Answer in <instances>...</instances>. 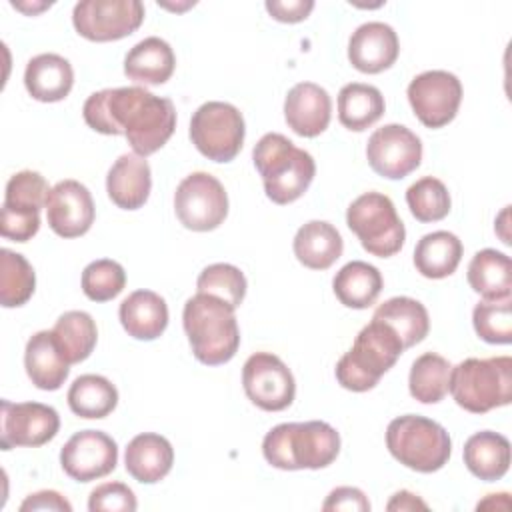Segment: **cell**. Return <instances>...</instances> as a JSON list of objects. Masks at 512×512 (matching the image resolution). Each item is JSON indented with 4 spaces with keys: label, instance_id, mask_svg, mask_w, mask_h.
Returning a JSON list of instances; mask_svg holds the SVG:
<instances>
[{
    "label": "cell",
    "instance_id": "1",
    "mask_svg": "<svg viewBox=\"0 0 512 512\" xmlns=\"http://www.w3.org/2000/svg\"><path fill=\"white\" fill-rule=\"evenodd\" d=\"M84 122L108 136H126L134 154L150 156L160 150L176 128L172 100L140 86L106 88L86 98Z\"/></svg>",
    "mask_w": 512,
    "mask_h": 512
},
{
    "label": "cell",
    "instance_id": "2",
    "mask_svg": "<svg viewBox=\"0 0 512 512\" xmlns=\"http://www.w3.org/2000/svg\"><path fill=\"white\" fill-rule=\"evenodd\" d=\"M340 452V434L328 422H284L262 442L268 464L280 470H318L330 466Z\"/></svg>",
    "mask_w": 512,
    "mask_h": 512
},
{
    "label": "cell",
    "instance_id": "3",
    "mask_svg": "<svg viewBox=\"0 0 512 512\" xmlns=\"http://www.w3.org/2000/svg\"><path fill=\"white\" fill-rule=\"evenodd\" d=\"M182 324L198 362L206 366L226 364L240 346V330L234 308L224 300L200 294L188 298L182 312Z\"/></svg>",
    "mask_w": 512,
    "mask_h": 512
},
{
    "label": "cell",
    "instance_id": "4",
    "mask_svg": "<svg viewBox=\"0 0 512 512\" xmlns=\"http://www.w3.org/2000/svg\"><path fill=\"white\" fill-rule=\"evenodd\" d=\"M252 160L262 176L264 192L274 204L298 200L316 174L314 158L278 132H268L256 142Z\"/></svg>",
    "mask_w": 512,
    "mask_h": 512
},
{
    "label": "cell",
    "instance_id": "5",
    "mask_svg": "<svg viewBox=\"0 0 512 512\" xmlns=\"http://www.w3.org/2000/svg\"><path fill=\"white\" fill-rule=\"evenodd\" d=\"M404 346L386 322L372 318L356 336L352 348L336 364V380L352 392L372 390L396 364Z\"/></svg>",
    "mask_w": 512,
    "mask_h": 512
},
{
    "label": "cell",
    "instance_id": "6",
    "mask_svg": "<svg viewBox=\"0 0 512 512\" xmlns=\"http://www.w3.org/2000/svg\"><path fill=\"white\" fill-rule=\"evenodd\" d=\"M448 392L472 414H486L512 400V358H466L450 370Z\"/></svg>",
    "mask_w": 512,
    "mask_h": 512
},
{
    "label": "cell",
    "instance_id": "7",
    "mask_svg": "<svg viewBox=\"0 0 512 512\" xmlns=\"http://www.w3.org/2000/svg\"><path fill=\"white\" fill-rule=\"evenodd\" d=\"M386 446L400 464L424 474L444 468L452 452L444 426L418 414L394 418L386 428Z\"/></svg>",
    "mask_w": 512,
    "mask_h": 512
},
{
    "label": "cell",
    "instance_id": "8",
    "mask_svg": "<svg viewBox=\"0 0 512 512\" xmlns=\"http://www.w3.org/2000/svg\"><path fill=\"white\" fill-rule=\"evenodd\" d=\"M346 224L372 256L388 258L404 246V224L386 194L366 192L358 196L346 210Z\"/></svg>",
    "mask_w": 512,
    "mask_h": 512
},
{
    "label": "cell",
    "instance_id": "9",
    "mask_svg": "<svg viewBox=\"0 0 512 512\" xmlns=\"http://www.w3.org/2000/svg\"><path fill=\"white\" fill-rule=\"evenodd\" d=\"M244 118L228 102H204L190 120V140L212 162H230L244 144Z\"/></svg>",
    "mask_w": 512,
    "mask_h": 512
},
{
    "label": "cell",
    "instance_id": "10",
    "mask_svg": "<svg viewBox=\"0 0 512 512\" xmlns=\"http://www.w3.org/2000/svg\"><path fill=\"white\" fill-rule=\"evenodd\" d=\"M174 210L184 228L208 232L224 222L228 214V194L212 174L192 172L174 192Z\"/></svg>",
    "mask_w": 512,
    "mask_h": 512
},
{
    "label": "cell",
    "instance_id": "11",
    "mask_svg": "<svg viewBox=\"0 0 512 512\" xmlns=\"http://www.w3.org/2000/svg\"><path fill=\"white\" fill-rule=\"evenodd\" d=\"M144 20L140 0H84L74 6L76 32L92 42L122 40L136 32Z\"/></svg>",
    "mask_w": 512,
    "mask_h": 512
},
{
    "label": "cell",
    "instance_id": "12",
    "mask_svg": "<svg viewBox=\"0 0 512 512\" xmlns=\"http://www.w3.org/2000/svg\"><path fill=\"white\" fill-rule=\"evenodd\" d=\"M242 384L250 402L266 412L288 408L296 394L290 368L270 352H256L244 362Z\"/></svg>",
    "mask_w": 512,
    "mask_h": 512
},
{
    "label": "cell",
    "instance_id": "13",
    "mask_svg": "<svg viewBox=\"0 0 512 512\" xmlns=\"http://www.w3.org/2000/svg\"><path fill=\"white\" fill-rule=\"evenodd\" d=\"M408 102L424 126L442 128L460 108L462 84L452 72L428 70L408 84Z\"/></svg>",
    "mask_w": 512,
    "mask_h": 512
},
{
    "label": "cell",
    "instance_id": "14",
    "mask_svg": "<svg viewBox=\"0 0 512 512\" xmlns=\"http://www.w3.org/2000/svg\"><path fill=\"white\" fill-rule=\"evenodd\" d=\"M366 158L378 176L400 180L420 166L422 142L410 128L386 124L368 138Z\"/></svg>",
    "mask_w": 512,
    "mask_h": 512
},
{
    "label": "cell",
    "instance_id": "15",
    "mask_svg": "<svg viewBox=\"0 0 512 512\" xmlns=\"http://www.w3.org/2000/svg\"><path fill=\"white\" fill-rule=\"evenodd\" d=\"M2 428H0V446L10 450L16 446L38 448L50 442L60 428L58 412L40 402H10L2 400Z\"/></svg>",
    "mask_w": 512,
    "mask_h": 512
},
{
    "label": "cell",
    "instance_id": "16",
    "mask_svg": "<svg viewBox=\"0 0 512 512\" xmlns=\"http://www.w3.org/2000/svg\"><path fill=\"white\" fill-rule=\"evenodd\" d=\"M62 470L76 482H92L118 464V446L102 430H80L60 450Z\"/></svg>",
    "mask_w": 512,
    "mask_h": 512
},
{
    "label": "cell",
    "instance_id": "17",
    "mask_svg": "<svg viewBox=\"0 0 512 512\" xmlns=\"http://www.w3.org/2000/svg\"><path fill=\"white\" fill-rule=\"evenodd\" d=\"M46 220L60 238H78L94 222V200L90 190L78 180H60L50 188L46 200Z\"/></svg>",
    "mask_w": 512,
    "mask_h": 512
},
{
    "label": "cell",
    "instance_id": "18",
    "mask_svg": "<svg viewBox=\"0 0 512 512\" xmlns=\"http://www.w3.org/2000/svg\"><path fill=\"white\" fill-rule=\"evenodd\" d=\"M398 52V36L394 28L384 22H366L358 26L348 42V60L364 74L388 70L396 62Z\"/></svg>",
    "mask_w": 512,
    "mask_h": 512
},
{
    "label": "cell",
    "instance_id": "19",
    "mask_svg": "<svg viewBox=\"0 0 512 512\" xmlns=\"http://www.w3.org/2000/svg\"><path fill=\"white\" fill-rule=\"evenodd\" d=\"M332 116V100L328 92L314 82H300L292 86L284 100L286 124L304 138L322 134Z\"/></svg>",
    "mask_w": 512,
    "mask_h": 512
},
{
    "label": "cell",
    "instance_id": "20",
    "mask_svg": "<svg viewBox=\"0 0 512 512\" xmlns=\"http://www.w3.org/2000/svg\"><path fill=\"white\" fill-rule=\"evenodd\" d=\"M152 188L150 166L144 156L122 154L108 170V198L122 210H138L146 204Z\"/></svg>",
    "mask_w": 512,
    "mask_h": 512
},
{
    "label": "cell",
    "instance_id": "21",
    "mask_svg": "<svg viewBox=\"0 0 512 512\" xmlns=\"http://www.w3.org/2000/svg\"><path fill=\"white\" fill-rule=\"evenodd\" d=\"M24 366L32 384L40 390H58L70 374V362L52 330H40L26 342Z\"/></svg>",
    "mask_w": 512,
    "mask_h": 512
},
{
    "label": "cell",
    "instance_id": "22",
    "mask_svg": "<svg viewBox=\"0 0 512 512\" xmlns=\"http://www.w3.org/2000/svg\"><path fill=\"white\" fill-rule=\"evenodd\" d=\"M124 464L126 472L134 480L142 484H156L172 470L174 448L164 436L144 432L128 442Z\"/></svg>",
    "mask_w": 512,
    "mask_h": 512
},
{
    "label": "cell",
    "instance_id": "23",
    "mask_svg": "<svg viewBox=\"0 0 512 512\" xmlns=\"http://www.w3.org/2000/svg\"><path fill=\"white\" fill-rule=\"evenodd\" d=\"M74 84V70L60 54H38L28 60L24 70V86L38 102L64 100Z\"/></svg>",
    "mask_w": 512,
    "mask_h": 512
},
{
    "label": "cell",
    "instance_id": "24",
    "mask_svg": "<svg viewBox=\"0 0 512 512\" xmlns=\"http://www.w3.org/2000/svg\"><path fill=\"white\" fill-rule=\"evenodd\" d=\"M120 324L136 340H156L168 326V306L152 290H136L122 300Z\"/></svg>",
    "mask_w": 512,
    "mask_h": 512
},
{
    "label": "cell",
    "instance_id": "25",
    "mask_svg": "<svg viewBox=\"0 0 512 512\" xmlns=\"http://www.w3.org/2000/svg\"><path fill=\"white\" fill-rule=\"evenodd\" d=\"M176 68L170 44L158 36H148L134 44L124 58V74L138 84H164Z\"/></svg>",
    "mask_w": 512,
    "mask_h": 512
},
{
    "label": "cell",
    "instance_id": "26",
    "mask_svg": "<svg viewBox=\"0 0 512 512\" xmlns=\"http://www.w3.org/2000/svg\"><path fill=\"white\" fill-rule=\"evenodd\" d=\"M294 256L310 270H326L342 256L340 232L324 220H310L294 236Z\"/></svg>",
    "mask_w": 512,
    "mask_h": 512
},
{
    "label": "cell",
    "instance_id": "27",
    "mask_svg": "<svg viewBox=\"0 0 512 512\" xmlns=\"http://www.w3.org/2000/svg\"><path fill=\"white\" fill-rule=\"evenodd\" d=\"M464 464L484 482L500 480L510 468L508 438L492 430L472 434L464 444Z\"/></svg>",
    "mask_w": 512,
    "mask_h": 512
},
{
    "label": "cell",
    "instance_id": "28",
    "mask_svg": "<svg viewBox=\"0 0 512 512\" xmlns=\"http://www.w3.org/2000/svg\"><path fill=\"white\" fill-rule=\"evenodd\" d=\"M382 286H384V280L380 270L362 260H352L344 264L332 280L336 298L344 306L356 308V310H364L372 306L380 296Z\"/></svg>",
    "mask_w": 512,
    "mask_h": 512
},
{
    "label": "cell",
    "instance_id": "29",
    "mask_svg": "<svg viewBox=\"0 0 512 512\" xmlns=\"http://www.w3.org/2000/svg\"><path fill=\"white\" fill-rule=\"evenodd\" d=\"M470 288L484 300L510 298L512 292V262L504 252L484 248L476 252L468 264Z\"/></svg>",
    "mask_w": 512,
    "mask_h": 512
},
{
    "label": "cell",
    "instance_id": "30",
    "mask_svg": "<svg viewBox=\"0 0 512 512\" xmlns=\"http://www.w3.org/2000/svg\"><path fill=\"white\" fill-rule=\"evenodd\" d=\"M462 260V242L456 234L446 230H436L422 236L414 248L416 270L432 280L446 278L454 274Z\"/></svg>",
    "mask_w": 512,
    "mask_h": 512
},
{
    "label": "cell",
    "instance_id": "31",
    "mask_svg": "<svg viewBox=\"0 0 512 512\" xmlns=\"http://www.w3.org/2000/svg\"><path fill=\"white\" fill-rule=\"evenodd\" d=\"M384 96L376 86L350 82L338 92V120L344 128L362 132L384 114Z\"/></svg>",
    "mask_w": 512,
    "mask_h": 512
},
{
    "label": "cell",
    "instance_id": "32",
    "mask_svg": "<svg viewBox=\"0 0 512 512\" xmlns=\"http://www.w3.org/2000/svg\"><path fill=\"white\" fill-rule=\"evenodd\" d=\"M372 318L394 328L404 350L422 342L430 330V318L422 302L408 296H394L380 304Z\"/></svg>",
    "mask_w": 512,
    "mask_h": 512
},
{
    "label": "cell",
    "instance_id": "33",
    "mask_svg": "<svg viewBox=\"0 0 512 512\" xmlns=\"http://www.w3.org/2000/svg\"><path fill=\"white\" fill-rule=\"evenodd\" d=\"M116 404V386L100 374H82L68 390V406L80 418H106Z\"/></svg>",
    "mask_w": 512,
    "mask_h": 512
},
{
    "label": "cell",
    "instance_id": "34",
    "mask_svg": "<svg viewBox=\"0 0 512 512\" xmlns=\"http://www.w3.org/2000/svg\"><path fill=\"white\" fill-rule=\"evenodd\" d=\"M52 334L70 364H78L86 360L92 354L98 340L96 322L84 310L64 312L56 320Z\"/></svg>",
    "mask_w": 512,
    "mask_h": 512
},
{
    "label": "cell",
    "instance_id": "35",
    "mask_svg": "<svg viewBox=\"0 0 512 512\" xmlns=\"http://www.w3.org/2000/svg\"><path fill=\"white\" fill-rule=\"evenodd\" d=\"M450 370V362L436 352H426L418 356L408 376V388L412 398L422 404L440 402L448 394Z\"/></svg>",
    "mask_w": 512,
    "mask_h": 512
},
{
    "label": "cell",
    "instance_id": "36",
    "mask_svg": "<svg viewBox=\"0 0 512 512\" xmlns=\"http://www.w3.org/2000/svg\"><path fill=\"white\" fill-rule=\"evenodd\" d=\"M36 286V274L32 264L18 252L8 248L0 250V304L4 308H16L26 304Z\"/></svg>",
    "mask_w": 512,
    "mask_h": 512
},
{
    "label": "cell",
    "instance_id": "37",
    "mask_svg": "<svg viewBox=\"0 0 512 512\" xmlns=\"http://www.w3.org/2000/svg\"><path fill=\"white\" fill-rule=\"evenodd\" d=\"M406 204L420 222H438L450 212V194L442 180L424 176L406 190Z\"/></svg>",
    "mask_w": 512,
    "mask_h": 512
},
{
    "label": "cell",
    "instance_id": "38",
    "mask_svg": "<svg viewBox=\"0 0 512 512\" xmlns=\"http://www.w3.org/2000/svg\"><path fill=\"white\" fill-rule=\"evenodd\" d=\"M196 288L200 294L216 296L236 310L246 296V278L240 268L226 262H216L200 272Z\"/></svg>",
    "mask_w": 512,
    "mask_h": 512
},
{
    "label": "cell",
    "instance_id": "39",
    "mask_svg": "<svg viewBox=\"0 0 512 512\" xmlns=\"http://www.w3.org/2000/svg\"><path fill=\"white\" fill-rule=\"evenodd\" d=\"M472 324L476 334L490 344L512 342V304L510 298L482 300L474 306Z\"/></svg>",
    "mask_w": 512,
    "mask_h": 512
},
{
    "label": "cell",
    "instance_id": "40",
    "mask_svg": "<svg viewBox=\"0 0 512 512\" xmlns=\"http://www.w3.org/2000/svg\"><path fill=\"white\" fill-rule=\"evenodd\" d=\"M126 286L124 268L110 258L90 262L82 272V292L92 302H108L116 298Z\"/></svg>",
    "mask_w": 512,
    "mask_h": 512
},
{
    "label": "cell",
    "instance_id": "41",
    "mask_svg": "<svg viewBox=\"0 0 512 512\" xmlns=\"http://www.w3.org/2000/svg\"><path fill=\"white\" fill-rule=\"evenodd\" d=\"M48 194V182L40 172L22 170L8 180L2 206L24 212H40V208H46Z\"/></svg>",
    "mask_w": 512,
    "mask_h": 512
},
{
    "label": "cell",
    "instance_id": "42",
    "mask_svg": "<svg viewBox=\"0 0 512 512\" xmlns=\"http://www.w3.org/2000/svg\"><path fill=\"white\" fill-rule=\"evenodd\" d=\"M138 508L132 488L122 482H104L90 492V512H134Z\"/></svg>",
    "mask_w": 512,
    "mask_h": 512
},
{
    "label": "cell",
    "instance_id": "43",
    "mask_svg": "<svg viewBox=\"0 0 512 512\" xmlns=\"http://www.w3.org/2000/svg\"><path fill=\"white\" fill-rule=\"evenodd\" d=\"M40 228V212H24L2 206L0 234L14 242H28Z\"/></svg>",
    "mask_w": 512,
    "mask_h": 512
},
{
    "label": "cell",
    "instance_id": "44",
    "mask_svg": "<svg viewBox=\"0 0 512 512\" xmlns=\"http://www.w3.org/2000/svg\"><path fill=\"white\" fill-rule=\"evenodd\" d=\"M322 510H354L368 512L370 502L360 488L354 486H338L334 488L322 504Z\"/></svg>",
    "mask_w": 512,
    "mask_h": 512
},
{
    "label": "cell",
    "instance_id": "45",
    "mask_svg": "<svg viewBox=\"0 0 512 512\" xmlns=\"http://www.w3.org/2000/svg\"><path fill=\"white\" fill-rule=\"evenodd\" d=\"M314 2L312 0H268L266 2V10L268 14L278 20V22H286V24H296L308 18V14L312 12Z\"/></svg>",
    "mask_w": 512,
    "mask_h": 512
},
{
    "label": "cell",
    "instance_id": "46",
    "mask_svg": "<svg viewBox=\"0 0 512 512\" xmlns=\"http://www.w3.org/2000/svg\"><path fill=\"white\" fill-rule=\"evenodd\" d=\"M34 510H54V512H72V504L56 490H40L20 504V512H34Z\"/></svg>",
    "mask_w": 512,
    "mask_h": 512
},
{
    "label": "cell",
    "instance_id": "47",
    "mask_svg": "<svg viewBox=\"0 0 512 512\" xmlns=\"http://www.w3.org/2000/svg\"><path fill=\"white\" fill-rule=\"evenodd\" d=\"M386 508L392 512V510H428V504L424 500H420L416 494L408 492V490H400L396 492L390 502L386 504Z\"/></svg>",
    "mask_w": 512,
    "mask_h": 512
}]
</instances>
